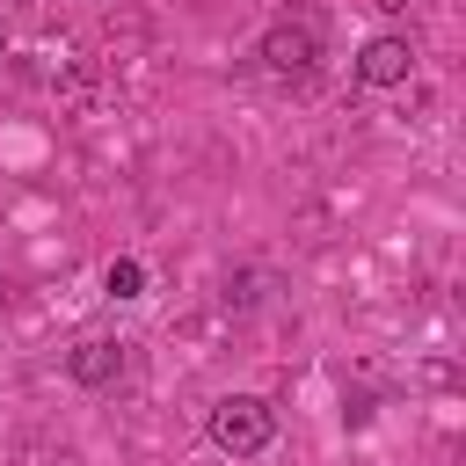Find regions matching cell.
<instances>
[{"mask_svg":"<svg viewBox=\"0 0 466 466\" xmlns=\"http://www.w3.org/2000/svg\"><path fill=\"white\" fill-rule=\"evenodd\" d=\"M320 51H328V44H320V15H313V7H284V15L255 36L262 73H269V80H299V87L320 73Z\"/></svg>","mask_w":466,"mask_h":466,"instance_id":"obj_1","label":"cell"},{"mask_svg":"<svg viewBox=\"0 0 466 466\" xmlns=\"http://www.w3.org/2000/svg\"><path fill=\"white\" fill-rule=\"evenodd\" d=\"M204 430H211V444H218L226 459H255V451L277 444V408H269L262 393H226V400H211Z\"/></svg>","mask_w":466,"mask_h":466,"instance_id":"obj_2","label":"cell"},{"mask_svg":"<svg viewBox=\"0 0 466 466\" xmlns=\"http://www.w3.org/2000/svg\"><path fill=\"white\" fill-rule=\"evenodd\" d=\"M408 73H415V36H400V29H379V36H364L357 44V87H408Z\"/></svg>","mask_w":466,"mask_h":466,"instance_id":"obj_3","label":"cell"},{"mask_svg":"<svg viewBox=\"0 0 466 466\" xmlns=\"http://www.w3.org/2000/svg\"><path fill=\"white\" fill-rule=\"evenodd\" d=\"M124 350H131V342H116V335H80V342L66 350V379L87 386V393H102V386L124 379Z\"/></svg>","mask_w":466,"mask_h":466,"instance_id":"obj_4","label":"cell"},{"mask_svg":"<svg viewBox=\"0 0 466 466\" xmlns=\"http://www.w3.org/2000/svg\"><path fill=\"white\" fill-rule=\"evenodd\" d=\"M102 291H109V299H138V291H146V262H131V255H116V262L102 269Z\"/></svg>","mask_w":466,"mask_h":466,"instance_id":"obj_5","label":"cell"},{"mask_svg":"<svg viewBox=\"0 0 466 466\" xmlns=\"http://www.w3.org/2000/svg\"><path fill=\"white\" fill-rule=\"evenodd\" d=\"M379 7H386V15H400V7H408V0H379Z\"/></svg>","mask_w":466,"mask_h":466,"instance_id":"obj_6","label":"cell"},{"mask_svg":"<svg viewBox=\"0 0 466 466\" xmlns=\"http://www.w3.org/2000/svg\"><path fill=\"white\" fill-rule=\"evenodd\" d=\"M0 51H7V29H0Z\"/></svg>","mask_w":466,"mask_h":466,"instance_id":"obj_7","label":"cell"}]
</instances>
